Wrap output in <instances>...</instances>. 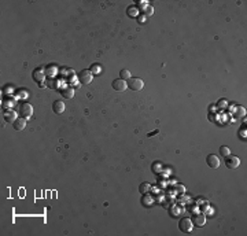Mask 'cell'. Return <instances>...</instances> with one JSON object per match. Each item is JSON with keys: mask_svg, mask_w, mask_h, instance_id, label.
<instances>
[{"mask_svg": "<svg viewBox=\"0 0 247 236\" xmlns=\"http://www.w3.org/2000/svg\"><path fill=\"white\" fill-rule=\"evenodd\" d=\"M178 228H180L184 233H189L192 229H194V222H192L191 218L184 217V218H181L180 222H178Z\"/></svg>", "mask_w": 247, "mask_h": 236, "instance_id": "cell-1", "label": "cell"}, {"mask_svg": "<svg viewBox=\"0 0 247 236\" xmlns=\"http://www.w3.org/2000/svg\"><path fill=\"white\" fill-rule=\"evenodd\" d=\"M78 80H80V82L81 84H84V85H88V84H91L92 82V80H93V74H92V71L91 70H81L80 71V74H78Z\"/></svg>", "mask_w": 247, "mask_h": 236, "instance_id": "cell-2", "label": "cell"}, {"mask_svg": "<svg viewBox=\"0 0 247 236\" xmlns=\"http://www.w3.org/2000/svg\"><path fill=\"white\" fill-rule=\"evenodd\" d=\"M128 88H131L132 91H141L143 87H144V82H143L141 78H137V77H134V78H129L128 81Z\"/></svg>", "mask_w": 247, "mask_h": 236, "instance_id": "cell-3", "label": "cell"}, {"mask_svg": "<svg viewBox=\"0 0 247 236\" xmlns=\"http://www.w3.org/2000/svg\"><path fill=\"white\" fill-rule=\"evenodd\" d=\"M225 165H227L228 169H236L240 165V159L235 155H228L225 158Z\"/></svg>", "mask_w": 247, "mask_h": 236, "instance_id": "cell-4", "label": "cell"}, {"mask_svg": "<svg viewBox=\"0 0 247 236\" xmlns=\"http://www.w3.org/2000/svg\"><path fill=\"white\" fill-rule=\"evenodd\" d=\"M19 113L22 114V117L30 118V117H32V114H33V107H32V104H29V103L21 104V107H19Z\"/></svg>", "mask_w": 247, "mask_h": 236, "instance_id": "cell-5", "label": "cell"}, {"mask_svg": "<svg viewBox=\"0 0 247 236\" xmlns=\"http://www.w3.org/2000/svg\"><path fill=\"white\" fill-rule=\"evenodd\" d=\"M59 92H60V95H62L63 98L71 99L74 96V88L69 87V85H62V87L59 88Z\"/></svg>", "mask_w": 247, "mask_h": 236, "instance_id": "cell-6", "label": "cell"}, {"mask_svg": "<svg viewBox=\"0 0 247 236\" xmlns=\"http://www.w3.org/2000/svg\"><path fill=\"white\" fill-rule=\"evenodd\" d=\"M113 88H114L115 91H118V92H122V91H125L126 88H128V82L125 81V80H114L113 81Z\"/></svg>", "mask_w": 247, "mask_h": 236, "instance_id": "cell-7", "label": "cell"}, {"mask_svg": "<svg viewBox=\"0 0 247 236\" xmlns=\"http://www.w3.org/2000/svg\"><path fill=\"white\" fill-rule=\"evenodd\" d=\"M206 162H207L209 167H211V169H217L220 166V158L217 155H214V154H210L207 156V159H206Z\"/></svg>", "mask_w": 247, "mask_h": 236, "instance_id": "cell-8", "label": "cell"}, {"mask_svg": "<svg viewBox=\"0 0 247 236\" xmlns=\"http://www.w3.org/2000/svg\"><path fill=\"white\" fill-rule=\"evenodd\" d=\"M65 103H63L62 100H56L54 102V104H52V110H54L55 114H62L63 111H65Z\"/></svg>", "mask_w": 247, "mask_h": 236, "instance_id": "cell-9", "label": "cell"}, {"mask_svg": "<svg viewBox=\"0 0 247 236\" xmlns=\"http://www.w3.org/2000/svg\"><path fill=\"white\" fill-rule=\"evenodd\" d=\"M26 126V118H16L14 121V129L15 131H23Z\"/></svg>", "mask_w": 247, "mask_h": 236, "instance_id": "cell-10", "label": "cell"}, {"mask_svg": "<svg viewBox=\"0 0 247 236\" xmlns=\"http://www.w3.org/2000/svg\"><path fill=\"white\" fill-rule=\"evenodd\" d=\"M192 222H195V225H198V227H202L206 222V217L203 214H196L192 217Z\"/></svg>", "mask_w": 247, "mask_h": 236, "instance_id": "cell-11", "label": "cell"}, {"mask_svg": "<svg viewBox=\"0 0 247 236\" xmlns=\"http://www.w3.org/2000/svg\"><path fill=\"white\" fill-rule=\"evenodd\" d=\"M33 78H34V81H38L41 84V82L44 81V78H45V74L43 73L41 69H37V70L33 71Z\"/></svg>", "mask_w": 247, "mask_h": 236, "instance_id": "cell-12", "label": "cell"}, {"mask_svg": "<svg viewBox=\"0 0 247 236\" xmlns=\"http://www.w3.org/2000/svg\"><path fill=\"white\" fill-rule=\"evenodd\" d=\"M126 14H128L131 18H136V16H139V10H137V7H134V5H131V7H128Z\"/></svg>", "mask_w": 247, "mask_h": 236, "instance_id": "cell-13", "label": "cell"}, {"mask_svg": "<svg viewBox=\"0 0 247 236\" xmlns=\"http://www.w3.org/2000/svg\"><path fill=\"white\" fill-rule=\"evenodd\" d=\"M120 78H121V80H125V81H128V80L131 78V71H129L128 69H122V70L120 71Z\"/></svg>", "mask_w": 247, "mask_h": 236, "instance_id": "cell-14", "label": "cell"}, {"mask_svg": "<svg viewBox=\"0 0 247 236\" xmlns=\"http://www.w3.org/2000/svg\"><path fill=\"white\" fill-rule=\"evenodd\" d=\"M16 120V114H15V111H8V113H5V121L7 122H13L14 123V121Z\"/></svg>", "mask_w": 247, "mask_h": 236, "instance_id": "cell-15", "label": "cell"}, {"mask_svg": "<svg viewBox=\"0 0 247 236\" xmlns=\"http://www.w3.org/2000/svg\"><path fill=\"white\" fill-rule=\"evenodd\" d=\"M139 191H140V194L145 195L148 191H150V184L148 183H141L140 184V187H139Z\"/></svg>", "mask_w": 247, "mask_h": 236, "instance_id": "cell-16", "label": "cell"}, {"mask_svg": "<svg viewBox=\"0 0 247 236\" xmlns=\"http://www.w3.org/2000/svg\"><path fill=\"white\" fill-rule=\"evenodd\" d=\"M220 154H221L222 156H225V158H227L228 155H231L229 147H227V145H221V147H220Z\"/></svg>", "mask_w": 247, "mask_h": 236, "instance_id": "cell-17", "label": "cell"}, {"mask_svg": "<svg viewBox=\"0 0 247 236\" xmlns=\"http://www.w3.org/2000/svg\"><path fill=\"white\" fill-rule=\"evenodd\" d=\"M55 74H58V69L55 67V66H49V67H47V76L54 77Z\"/></svg>", "mask_w": 247, "mask_h": 236, "instance_id": "cell-18", "label": "cell"}, {"mask_svg": "<svg viewBox=\"0 0 247 236\" xmlns=\"http://www.w3.org/2000/svg\"><path fill=\"white\" fill-rule=\"evenodd\" d=\"M91 71H92V74H100V71H102V67L100 66L96 63V65H93V66H91V69H89Z\"/></svg>", "mask_w": 247, "mask_h": 236, "instance_id": "cell-19", "label": "cell"}, {"mask_svg": "<svg viewBox=\"0 0 247 236\" xmlns=\"http://www.w3.org/2000/svg\"><path fill=\"white\" fill-rule=\"evenodd\" d=\"M152 14H154V8L151 7V5H148L145 10H143V15L144 16H151Z\"/></svg>", "mask_w": 247, "mask_h": 236, "instance_id": "cell-20", "label": "cell"}, {"mask_svg": "<svg viewBox=\"0 0 247 236\" xmlns=\"http://www.w3.org/2000/svg\"><path fill=\"white\" fill-rule=\"evenodd\" d=\"M152 202H154L152 198L148 196V195H145V196L143 198V203H144L145 206H151V205H152Z\"/></svg>", "mask_w": 247, "mask_h": 236, "instance_id": "cell-21", "label": "cell"}, {"mask_svg": "<svg viewBox=\"0 0 247 236\" xmlns=\"http://www.w3.org/2000/svg\"><path fill=\"white\" fill-rule=\"evenodd\" d=\"M148 7V3L147 2H139V7H137V8H140V10H145V8H147Z\"/></svg>", "mask_w": 247, "mask_h": 236, "instance_id": "cell-22", "label": "cell"}, {"mask_svg": "<svg viewBox=\"0 0 247 236\" xmlns=\"http://www.w3.org/2000/svg\"><path fill=\"white\" fill-rule=\"evenodd\" d=\"M244 114H246V110H244L243 107L239 106V107H238V117H243Z\"/></svg>", "mask_w": 247, "mask_h": 236, "instance_id": "cell-23", "label": "cell"}, {"mask_svg": "<svg viewBox=\"0 0 247 236\" xmlns=\"http://www.w3.org/2000/svg\"><path fill=\"white\" fill-rule=\"evenodd\" d=\"M137 19H139V22H140V23H144V22L147 21V16H144V15H143V14H141V15H140V16H137Z\"/></svg>", "mask_w": 247, "mask_h": 236, "instance_id": "cell-24", "label": "cell"}, {"mask_svg": "<svg viewBox=\"0 0 247 236\" xmlns=\"http://www.w3.org/2000/svg\"><path fill=\"white\" fill-rule=\"evenodd\" d=\"M218 106H220V109H225V106H227V100H220Z\"/></svg>", "mask_w": 247, "mask_h": 236, "instance_id": "cell-25", "label": "cell"}]
</instances>
